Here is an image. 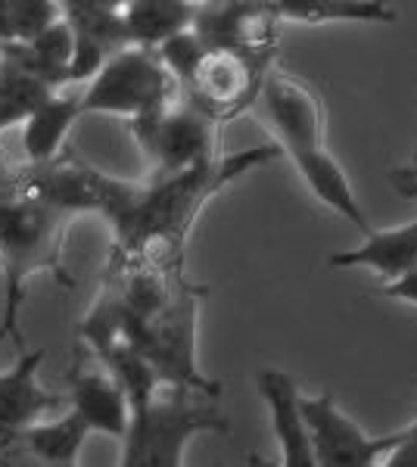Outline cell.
Listing matches in <instances>:
<instances>
[{
  "label": "cell",
  "mask_w": 417,
  "mask_h": 467,
  "mask_svg": "<svg viewBox=\"0 0 417 467\" xmlns=\"http://www.w3.org/2000/svg\"><path fill=\"white\" fill-rule=\"evenodd\" d=\"M4 59H13L22 69H28L37 78H44L50 88L72 85V59H75V28L66 19V13L53 26L35 35L32 41L0 44Z\"/></svg>",
  "instance_id": "16"
},
{
  "label": "cell",
  "mask_w": 417,
  "mask_h": 467,
  "mask_svg": "<svg viewBox=\"0 0 417 467\" xmlns=\"http://www.w3.org/2000/svg\"><path fill=\"white\" fill-rule=\"evenodd\" d=\"M63 16V0H0V44L32 41Z\"/></svg>",
  "instance_id": "22"
},
{
  "label": "cell",
  "mask_w": 417,
  "mask_h": 467,
  "mask_svg": "<svg viewBox=\"0 0 417 467\" xmlns=\"http://www.w3.org/2000/svg\"><path fill=\"white\" fill-rule=\"evenodd\" d=\"M88 433V420L75 409H69L59 420H35V424H28L26 431L16 433V446L26 451L28 462L72 467L78 464Z\"/></svg>",
  "instance_id": "18"
},
{
  "label": "cell",
  "mask_w": 417,
  "mask_h": 467,
  "mask_svg": "<svg viewBox=\"0 0 417 467\" xmlns=\"http://www.w3.org/2000/svg\"><path fill=\"white\" fill-rule=\"evenodd\" d=\"M268 72L271 63H262V59L231 47L206 44L191 72L181 78V94L222 125L244 109L255 107Z\"/></svg>",
  "instance_id": "7"
},
{
  "label": "cell",
  "mask_w": 417,
  "mask_h": 467,
  "mask_svg": "<svg viewBox=\"0 0 417 467\" xmlns=\"http://www.w3.org/2000/svg\"><path fill=\"white\" fill-rule=\"evenodd\" d=\"M44 356H47L44 349H26L10 371H0V442L13 440L28 424L41 420L44 411L69 402L66 393H47L37 380Z\"/></svg>",
  "instance_id": "13"
},
{
  "label": "cell",
  "mask_w": 417,
  "mask_h": 467,
  "mask_svg": "<svg viewBox=\"0 0 417 467\" xmlns=\"http://www.w3.org/2000/svg\"><path fill=\"white\" fill-rule=\"evenodd\" d=\"M215 119L193 107L184 94L147 116L131 119V134L153 175H172L215 160Z\"/></svg>",
  "instance_id": "6"
},
{
  "label": "cell",
  "mask_w": 417,
  "mask_h": 467,
  "mask_svg": "<svg viewBox=\"0 0 417 467\" xmlns=\"http://www.w3.org/2000/svg\"><path fill=\"white\" fill-rule=\"evenodd\" d=\"M63 4H66V0H63Z\"/></svg>",
  "instance_id": "27"
},
{
  "label": "cell",
  "mask_w": 417,
  "mask_h": 467,
  "mask_svg": "<svg viewBox=\"0 0 417 467\" xmlns=\"http://www.w3.org/2000/svg\"><path fill=\"white\" fill-rule=\"evenodd\" d=\"M255 389H259L262 402L268 405L271 414V431H275L280 464L284 467H318L312 433H308V420L302 411V393L296 380L287 371L268 368L255 378Z\"/></svg>",
  "instance_id": "11"
},
{
  "label": "cell",
  "mask_w": 417,
  "mask_h": 467,
  "mask_svg": "<svg viewBox=\"0 0 417 467\" xmlns=\"http://www.w3.org/2000/svg\"><path fill=\"white\" fill-rule=\"evenodd\" d=\"M66 4H94V6H116V10H122L125 0H66Z\"/></svg>",
  "instance_id": "25"
},
{
  "label": "cell",
  "mask_w": 417,
  "mask_h": 467,
  "mask_svg": "<svg viewBox=\"0 0 417 467\" xmlns=\"http://www.w3.org/2000/svg\"><path fill=\"white\" fill-rule=\"evenodd\" d=\"M284 22L302 26H330V22H359V26H386L396 22L390 0H268Z\"/></svg>",
  "instance_id": "20"
},
{
  "label": "cell",
  "mask_w": 417,
  "mask_h": 467,
  "mask_svg": "<svg viewBox=\"0 0 417 467\" xmlns=\"http://www.w3.org/2000/svg\"><path fill=\"white\" fill-rule=\"evenodd\" d=\"M0 63H4V50H0Z\"/></svg>",
  "instance_id": "26"
},
{
  "label": "cell",
  "mask_w": 417,
  "mask_h": 467,
  "mask_svg": "<svg viewBox=\"0 0 417 467\" xmlns=\"http://www.w3.org/2000/svg\"><path fill=\"white\" fill-rule=\"evenodd\" d=\"M85 116L81 112V97L72 94H50L32 116L22 122V153L32 165L50 162L53 156L63 153L66 134L72 125Z\"/></svg>",
  "instance_id": "17"
},
{
  "label": "cell",
  "mask_w": 417,
  "mask_h": 467,
  "mask_svg": "<svg viewBox=\"0 0 417 467\" xmlns=\"http://www.w3.org/2000/svg\"><path fill=\"white\" fill-rule=\"evenodd\" d=\"M280 13L268 0H200L193 32L206 44L271 63L280 41Z\"/></svg>",
  "instance_id": "9"
},
{
  "label": "cell",
  "mask_w": 417,
  "mask_h": 467,
  "mask_svg": "<svg viewBox=\"0 0 417 467\" xmlns=\"http://www.w3.org/2000/svg\"><path fill=\"white\" fill-rule=\"evenodd\" d=\"M50 94H57V88L22 69L13 59H4L0 63V131L22 125Z\"/></svg>",
  "instance_id": "21"
},
{
  "label": "cell",
  "mask_w": 417,
  "mask_h": 467,
  "mask_svg": "<svg viewBox=\"0 0 417 467\" xmlns=\"http://www.w3.org/2000/svg\"><path fill=\"white\" fill-rule=\"evenodd\" d=\"M66 383H69V393H66L69 405L88 420L90 431L122 440L131 424V399H128L122 380L103 361L100 368H85L81 361H75Z\"/></svg>",
  "instance_id": "12"
},
{
  "label": "cell",
  "mask_w": 417,
  "mask_h": 467,
  "mask_svg": "<svg viewBox=\"0 0 417 467\" xmlns=\"http://www.w3.org/2000/svg\"><path fill=\"white\" fill-rule=\"evenodd\" d=\"M16 178H19V175H13L10 165H6V162H4V156H0V191H4V187H10Z\"/></svg>",
  "instance_id": "24"
},
{
  "label": "cell",
  "mask_w": 417,
  "mask_h": 467,
  "mask_svg": "<svg viewBox=\"0 0 417 467\" xmlns=\"http://www.w3.org/2000/svg\"><path fill=\"white\" fill-rule=\"evenodd\" d=\"M218 396L200 389L169 387L131 414L122 436L125 467H174L196 433H227V418L215 405Z\"/></svg>",
  "instance_id": "4"
},
{
  "label": "cell",
  "mask_w": 417,
  "mask_h": 467,
  "mask_svg": "<svg viewBox=\"0 0 417 467\" xmlns=\"http://www.w3.org/2000/svg\"><path fill=\"white\" fill-rule=\"evenodd\" d=\"M330 268H368L377 277L396 281V277L408 275L417 268V218L414 222L396 224V228H370L361 234V244L352 250L333 253L328 259Z\"/></svg>",
  "instance_id": "14"
},
{
  "label": "cell",
  "mask_w": 417,
  "mask_h": 467,
  "mask_svg": "<svg viewBox=\"0 0 417 467\" xmlns=\"http://www.w3.org/2000/svg\"><path fill=\"white\" fill-rule=\"evenodd\" d=\"M181 85L159 57L156 47L128 44L116 50L100 72L88 81L81 94V112H109V116L138 119L165 103L178 100Z\"/></svg>",
  "instance_id": "5"
},
{
  "label": "cell",
  "mask_w": 417,
  "mask_h": 467,
  "mask_svg": "<svg viewBox=\"0 0 417 467\" xmlns=\"http://www.w3.org/2000/svg\"><path fill=\"white\" fill-rule=\"evenodd\" d=\"M200 0H125L122 16L128 41L143 47H159L172 35L193 26Z\"/></svg>",
  "instance_id": "19"
},
{
  "label": "cell",
  "mask_w": 417,
  "mask_h": 467,
  "mask_svg": "<svg viewBox=\"0 0 417 467\" xmlns=\"http://www.w3.org/2000/svg\"><path fill=\"white\" fill-rule=\"evenodd\" d=\"M290 162L296 165L299 178L308 184V191H312L324 206L333 209L337 215H343L346 222L355 224L361 234L370 231L365 206H361L352 181H349L346 169L337 162V156H333L328 147L321 144V147H312V150H302V153H293Z\"/></svg>",
  "instance_id": "15"
},
{
  "label": "cell",
  "mask_w": 417,
  "mask_h": 467,
  "mask_svg": "<svg viewBox=\"0 0 417 467\" xmlns=\"http://www.w3.org/2000/svg\"><path fill=\"white\" fill-rule=\"evenodd\" d=\"M206 296V287H196L181 275L153 308L122 318V337L156 368L165 387L222 396V383L206 378L196 358V321Z\"/></svg>",
  "instance_id": "3"
},
{
  "label": "cell",
  "mask_w": 417,
  "mask_h": 467,
  "mask_svg": "<svg viewBox=\"0 0 417 467\" xmlns=\"http://www.w3.org/2000/svg\"><path fill=\"white\" fill-rule=\"evenodd\" d=\"M381 293L386 299H399V303L417 306V268H412L408 275L396 277V281H386Z\"/></svg>",
  "instance_id": "23"
},
{
  "label": "cell",
  "mask_w": 417,
  "mask_h": 467,
  "mask_svg": "<svg viewBox=\"0 0 417 467\" xmlns=\"http://www.w3.org/2000/svg\"><path fill=\"white\" fill-rule=\"evenodd\" d=\"M72 218L75 213L37 193L22 175L0 191V346L13 340L19 352H26L19 315L28 277L50 271L63 287H72L63 265V244Z\"/></svg>",
  "instance_id": "2"
},
{
  "label": "cell",
  "mask_w": 417,
  "mask_h": 467,
  "mask_svg": "<svg viewBox=\"0 0 417 467\" xmlns=\"http://www.w3.org/2000/svg\"><path fill=\"white\" fill-rule=\"evenodd\" d=\"M265 125L275 134V144L284 156L302 153L324 144V109L321 100L302 78L271 69L265 75L262 94L255 100Z\"/></svg>",
  "instance_id": "10"
},
{
  "label": "cell",
  "mask_w": 417,
  "mask_h": 467,
  "mask_svg": "<svg viewBox=\"0 0 417 467\" xmlns=\"http://www.w3.org/2000/svg\"><path fill=\"white\" fill-rule=\"evenodd\" d=\"M284 156L275 140L231 156H215L193 169L153 175L143 184L109 178L100 215L112 228V250L125 259L184 262V244L203 206L231 181Z\"/></svg>",
  "instance_id": "1"
},
{
  "label": "cell",
  "mask_w": 417,
  "mask_h": 467,
  "mask_svg": "<svg viewBox=\"0 0 417 467\" xmlns=\"http://www.w3.org/2000/svg\"><path fill=\"white\" fill-rule=\"evenodd\" d=\"M302 411L312 433L315 462L321 467H374L386 464V458L405 440V431L374 436L355 418L339 409L330 389L318 396H302Z\"/></svg>",
  "instance_id": "8"
}]
</instances>
